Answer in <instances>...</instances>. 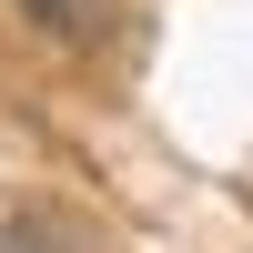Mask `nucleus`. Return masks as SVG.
Segmentation results:
<instances>
[{"label": "nucleus", "mask_w": 253, "mask_h": 253, "mask_svg": "<svg viewBox=\"0 0 253 253\" xmlns=\"http://www.w3.org/2000/svg\"><path fill=\"white\" fill-rule=\"evenodd\" d=\"M0 253H81L61 223H41V213H0Z\"/></svg>", "instance_id": "f257e3e1"}, {"label": "nucleus", "mask_w": 253, "mask_h": 253, "mask_svg": "<svg viewBox=\"0 0 253 253\" xmlns=\"http://www.w3.org/2000/svg\"><path fill=\"white\" fill-rule=\"evenodd\" d=\"M20 10H31L41 31H71V41H81V31H101V0H20Z\"/></svg>", "instance_id": "f03ea898"}]
</instances>
